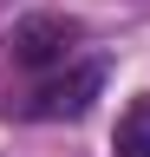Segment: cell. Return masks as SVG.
Returning <instances> with one entry per match:
<instances>
[{
    "mask_svg": "<svg viewBox=\"0 0 150 157\" xmlns=\"http://www.w3.org/2000/svg\"><path fill=\"white\" fill-rule=\"evenodd\" d=\"M98 92H104V66H98V59H85V66H72L65 78H46V85L33 92L26 111L46 118V124H59V118H85Z\"/></svg>",
    "mask_w": 150,
    "mask_h": 157,
    "instance_id": "cell-1",
    "label": "cell"
},
{
    "mask_svg": "<svg viewBox=\"0 0 150 157\" xmlns=\"http://www.w3.org/2000/svg\"><path fill=\"white\" fill-rule=\"evenodd\" d=\"M72 39H79V20H65V13H33L13 26V66H59V59L72 52Z\"/></svg>",
    "mask_w": 150,
    "mask_h": 157,
    "instance_id": "cell-2",
    "label": "cell"
},
{
    "mask_svg": "<svg viewBox=\"0 0 150 157\" xmlns=\"http://www.w3.org/2000/svg\"><path fill=\"white\" fill-rule=\"evenodd\" d=\"M111 151L118 157H150V98H130V111L111 131Z\"/></svg>",
    "mask_w": 150,
    "mask_h": 157,
    "instance_id": "cell-3",
    "label": "cell"
}]
</instances>
